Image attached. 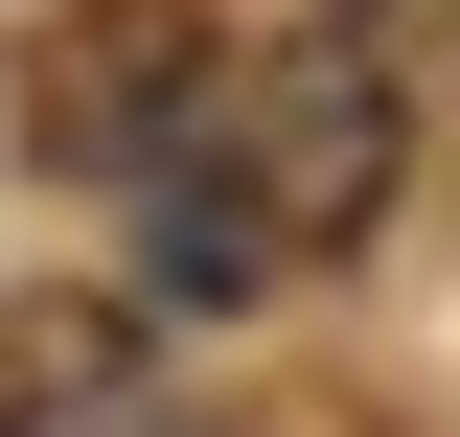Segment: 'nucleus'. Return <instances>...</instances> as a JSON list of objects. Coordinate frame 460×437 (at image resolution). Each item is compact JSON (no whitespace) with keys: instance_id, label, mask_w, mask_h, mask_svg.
Returning <instances> with one entry per match:
<instances>
[{"instance_id":"f257e3e1","label":"nucleus","mask_w":460,"mask_h":437,"mask_svg":"<svg viewBox=\"0 0 460 437\" xmlns=\"http://www.w3.org/2000/svg\"><path fill=\"white\" fill-rule=\"evenodd\" d=\"M184 162H208L230 208L277 230V276H299V254H345V230L392 208V69H368V47L323 23V47H277V69H230Z\"/></svg>"},{"instance_id":"7ed1b4c3","label":"nucleus","mask_w":460,"mask_h":437,"mask_svg":"<svg viewBox=\"0 0 460 437\" xmlns=\"http://www.w3.org/2000/svg\"><path fill=\"white\" fill-rule=\"evenodd\" d=\"M115 369H138V299H0V437L115 415Z\"/></svg>"},{"instance_id":"f03ea898","label":"nucleus","mask_w":460,"mask_h":437,"mask_svg":"<svg viewBox=\"0 0 460 437\" xmlns=\"http://www.w3.org/2000/svg\"><path fill=\"white\" fill-rule=\"evenodd\" d=\"M230 47H208V0H69L47 47H23V162L69 184H162L184 138H208Z\"/></svg>"}]
</instances>
